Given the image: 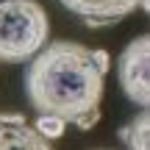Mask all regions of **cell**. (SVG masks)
I'll return each mask as SVG.
<instances>
[{
	"label": "cell",
	"mask_w": 150,
	"mask_h": 150,
	"mask_svg": "<svg viewBox=\"0 0 150 150\" xmlns=\"http://www.w3.org/2000/svg\"><path fill=\"white\" fill-rule=\"evenodd\" d=\"M117 136L128 150H150V114L139 111L134 120H128L120 128Z\"/></svg>",
	"instance_id": "obj_6"
},
{
	"label": "cell",
	"mask_w": 150,
	"mask_h": 150,
	"mask_svg": "<svg viewBox=\"0 0 150 150\" xmlns=\"http://www.w3.org/2000/svg\"><path fill=\"white\" fill-rule=\"evenodd\" d=\"M117 81L122 86L125 97L134 106H142V111H147L150 103V36L131 39L125 45V50L117 59Z\"/></svg>",
	"instance_id": "obj_3"
},
{
	"label": "cell",
	"mask_w": 150,
	"mask_h": 150,
	"mask_svg": "<svg viewBox=\"0 0 150 150\" xmlns=\"http://www.w3.org/2000/svg\"><path fill=\"white\" fill-rule=\"evenodd\" d=\"M64 128L67 125L61 122V120H56V117H39L36 122H33V131H36L42 139H59L61 134H64Z\"/></svg>",
	"instance_id": "obj_7"
},
{
	"label": "cell",
	"mask_w": 150,
	"mask_h": 150,
	"mask_svg": "<svg viewBox=\"0 0 150 150\" xmlns=\"http://www.w3.org/2000/svg\"><path fill=\"white\" fill-rule=\"evenodd\" d=\"M50 20L39 0H0V61H31L47 45Z\"/></svg>",
	"instance_id": "obj_2"
},
{
	"label": "cell",
	"mask_w": 150,
	"mask_h": 150,
	"mask_svg": "<svg viewBox=\"0 0 150 150\" xmlns=\"http://www.w3.org/2000/svg\"><path fill=\"white\" fill-rule=\"evenodd\" d=\"M111 67L106 50L81 42H47L25 70V97L39 117L89 131L100 120L103 81Z\"/></svg>",
	"instance_id": "obj_1"
},
{
	"label": "cell",
	"mask_w": 150,
	"mask_h": 150,
	"mask_svg": "<svg viewBox=\"0 0 150 150\" xmlns=\"http://www.w3.org/2000/svg\"><path fill=\"white\" fill-rule=\"evenodd\" d=\"M59 3L89 28L114 25L136 8H147V0H59Z\"/></svg>",
	"instance_id": "obj_4"
},
{
	"label": "cell",
	"mask_w": 150,
	"mask_h": 150,
	"mask_svg": "<svg viewBox=\"0 0 150 150\" xmlns=\"http://www.w3.org/2000/svg\"><path fill=\"white\" fill-rule=\"evenodd\" d=\"M0 150H53L22 114H0Z\"/></svg>",
	"instance_id": "obj_5"
}]
</instances>
